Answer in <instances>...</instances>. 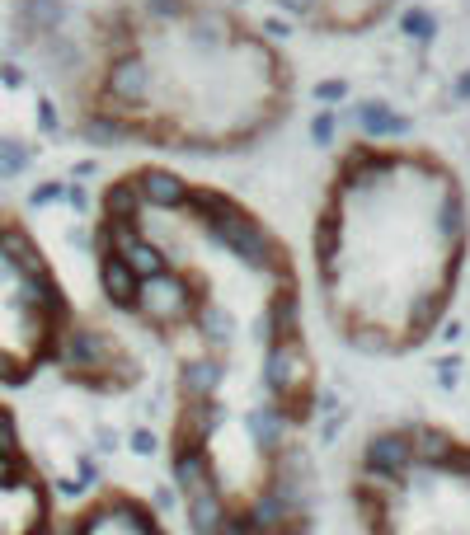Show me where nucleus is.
Returning <instances> with one entry per match:
<instances>
[{"instance_id":"f257e3e1","label":"nucleus","mask_w":470,"mask_h":535,"mask_svg":"<svg viewBox=\"0 0 470 535\" xmlns=\"http://www.w3.org/2000/svg\"><path fill=\"white\" fill-rule=\"evenodd\" d=\"M94 277L170 362L165 465L193 535H315L320 357L292 245L250 202L137 165L99 193Z\"/></svg>"},{"instance_id":"f03ea898","label":"nucleus","mask_w":470,"mask_h":535,"mask_svg":"<svg viewBox=\"0 0 470 535\" xmlns=\"http://www.w3.org/2000/svg\"><path fill=\"white\" fill-rule=\"evenodd\" d=\"M470 202L442 155L414 141H353L325 179L311 230L329 329L362 357L433 343L461 291Z\"/></svg>"},{"instance_id":"7ed1b4c3","label":"nucleus","mask_w":470,"mask_h":535,"mask_svg":"<svg viewBox=\"0 0 470 535\" xmlns=\"http://www.w3.org/2000/svg\"><path fill=\"white\" fill-rule=\"evenodd\" d=\"M76 108L109 141L245 151L292 113V62L212 0H127L94 19Z\"/></svg>"},{"instance_id":"20e7f679","label":"nucleus","mask_w":470,"mask_h":535,"mask_svg":"<svg viewBox=\"0 0 470 535\" xmlns=\"http://www.w3.org/2000/svg\"><path fill=\"white\" fill-rule=\"evenodd\" d=\"M344 493L362 535H470V432L438 418L376 423Z\"/></svg>"},{"instance_id":"39448f33","label":"nucleus","mask_w":470,"mask_h":535,"mask_svg":"<svg viewBox=\"0 0 470 535\" xmlns=\"http://www.w3.org/2000/svg\"><path fill=\"white\" fill-rule=\"evenodd\" d=\"M80 315L24 216L0 212V385H33L62 367Z\"/></svg>"},{"instance_id":"423d86ee","label":"nucleus","mask_w":470,"mask_h":535,"mask_svg":"<svg viewBox=\"0 0 470 535\" xmlns=\"http://www.w3.org/2000/svg\"><path fill=\"white\" fill-rule=\"evenodd\" d=\"M0 535H57V498L29 451L19 413L0 399Z\"/></svg>"},{"instance_id":"0eeeda50","label":"nucleus","mask_w":470,"mask_h":535,"mask_svg":"<svg viewBox=\"0 0 470 535\" xmlns=\"http://www.w3.org/2000/svg\"><path fill=\"white\" fill-rule=\"evenodd\" d=\"M57 376L66 385L90 390V395H127L132 385H141V357L132 352V343L118 329L80 315Z\"/></svg>"},{"instance_id":"6e6552de","label":"nucleus","mask_w":470,"mask_h":535,"mask_svg":"<svg viewBox=\"0 0 470 535\" xmlns=\"http://www.w3.org/2000/svg\"><path fill=\"white\" fill-rule=\"evenodd\" d=\"M57 535H174V531L151 507V498H141V493L123 489V484H104L57 526Z\"/></svg>"}]
</instances>
